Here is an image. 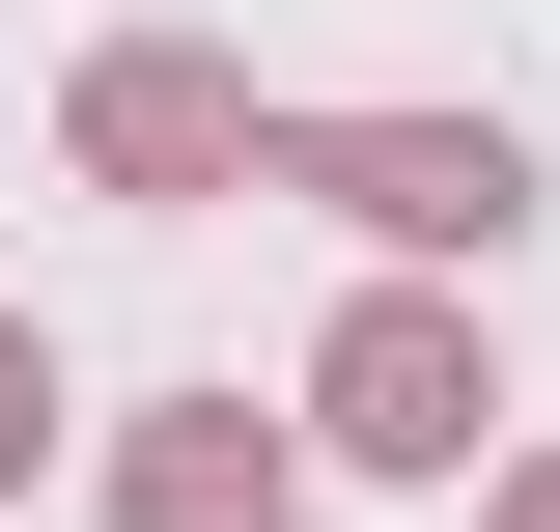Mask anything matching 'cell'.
Instances as JSON below:
<instances>
[{
    "label": "cell",
    "instance_id": "1",
    "mask_svg": "<svg viewBox=\"0 0 560 532\" xmlns=\"http://www.w3.org/2000/svg\"><path fill=\"white\" fill-rule=\"evenodd\" d=\"M308 169H337L364 224H504V197H533V169H504V140H308Z\"/></svg>",
    "mask_w": 560,
    "mask_h": 532
},
{
    "label": "cell",
    "instance_id": "2",
    "mask_svg": "<svg viewBox=\"0 0 560 532\" xmlns=\"http://www.w3.org/2000/svg\"><path fill=\"white\" fill-rule=\"evenodd\" d=\"M337 420H364V449H477V365H448V336L393 309V336H364V365H337Z\"/></svg>",
    "mask_w": 560,
    "mask_h": 532
},
{
    "label": "cell",
    "instance_id": "3",
    "mask_svg": "<svg viewBox=\"0 0 560 532\" xmlns=\"http://www.w3.org/2000/svg\"><path fill=\"white\" fill-rule=\"evenodd\" d=\"M253 505H280L253 449H168V476H140V532H253Z\"/></svg>",
    "mask_w": 560,
    "mask_h": 532
},
{
    "label": "cell",
    "instance_id": "4",
    "mask_svg": "<svg viewBox=\"0 0 560 532\" xmlns=\"http://www.w3.org/2000/svg\"><path fill=\"white\" fill-rule=\"evenodd\" d=\"M28 420H57V393H28V365H0V449H28Z\"/></svg>",
    "mask_w": 560,
    "mask_h": 532
}]
</instances>
